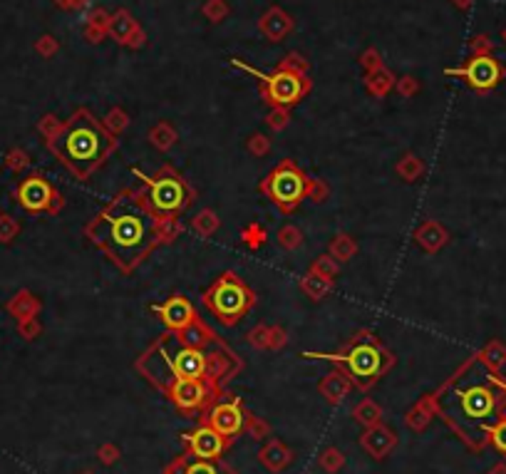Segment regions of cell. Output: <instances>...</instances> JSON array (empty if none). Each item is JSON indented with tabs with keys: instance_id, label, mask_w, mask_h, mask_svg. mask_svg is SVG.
Here are the masks:
<instances>
[{
	"instance_id": "obj_42",
	"label": "cell",
	"mask_w": 506,
	"mask_h": 474,
	"mask_svg": "<svg viewBox=\"0 0 506 474\" xmlns=\"http://www.w3.org/2000/svg\"><path fill=\"white\" fill-rule=\"evenodd\" d=\"M454 3H457V6H459V8H467V6H469V3H472V0H454Z\"/></svg>"
},
{
	"instance_id": "obj_36",
	"label": "cell",
	"mask_w": 506,
	"mask_h": 474,
	"mask_svg": "<svg viewBox=\"0 0 506 474\" xmlns=\"http://www.w3.org/2000/svg\"><path fill=\"white\" fill-rule=\"evenodd\" d=\"M281 65L283 67H288V70H295V72H303L305 75V60L300 57V55H295V53H290V55H286V60H281Z\"/></svg>"
},
{
	"instance_id": "obj_8",
	"label": "cell",
	"mask_w": 506,
	"mask_h": 474,
	"mask_svg": "<svg viewBox=\"0 0 506 474\" xmlns=\"http://www.w3.org/2000/svg\"><path fill=\"white\" fill-rule=\"evenodd\" d=\"M231 65L256 77L258 85H261L263 102H268L271 107L288 109L290 104L300 102L305 95L311 92V80H308L303 72L288 70V67H283V65H278L276 72H261V70H256V67L241 62L239 57H231Z\"/></svg>"
},
{
	"instance_id": "obj_35",
	"label": "cell",
	"mask_w": 506,
	"mask_h": 474,
	"mask_svg": "<svg viewBox=\"0 0 506 474\" xmlns=\"http://www.w3.org/2000/svg\"><path fill=\"white\" fill-rule=\"evenodd\" d=\"M268 127H273V130H283L286 125H288V109L286 107H273V112L268 115Z\"/></svg>"
},
{
	"instance_id": "obj_1",
	"label": "cell",
	"mask_w": 506,
	"mask_h": 474,
	"mask_svg": "<svg viewBox=\"0 0 506 474\" xmlns=\"http://www.w3.org/2000/svg\"><path fill=\"white\" fill-rule=\"evenodd\" d=\"M179 231V224H164L149 209L144 186L122 189L85 226V236L125 273L134 271L157 246L176 239Z\"/></svg>"
},
{
	"instance_id": "obj_20",
	"label": "cell",
	"mask_w": 506,
	"mask_h": 474,
	"mask_svg": "<svg viewBox=\"0 0 506 474\" xmlns=\"http://www.w3.org/2000/svg\"><path fill=\"white\" fill-rule=\"evenodd\" d=\"M258 457H261V462L266 464L268 469H273V472H278V469H283L286 464L290 462V452L288 449H283V445H281V442H268L266 447L261 449V454H258Z\"/></svg>"
},
{
	"instance_id": "obj_27",
	"label": "cell",
	"mask_w": 506,
	"mask_h": 474,
	"mask_svg": "<svg viewBox=\"0 0 506 474\" xmlns=\"http://www.w3.org/2000/svg\"><path fill=\"white\" fill-rule=\"evenodd\" d=\"M194 231H199L202 236H209V234H213V231L218 229V218H216V214L213 211H202L199 216L194 218Z\"/></svg>"
},
{
	"instance_id": "obj_7",
	"label": "cell",
	"mask_w": 506,
	"mask_h": 474,
	"mask_svg": "<svg viewBox=\"0 0 506 474\" xmlns=\"http://www.w3.org/2000/svg\"><path fill=\"white\" fill-rule=\"evenodd\" d=\"M204 305L221 326H236L246 313L253 308L256 295L236 273H221V276L204 291Z\"/></svg>"
},
{
	"instance_id": "obj_25",
	"label": "cell",
	"mask_w": 506,
	"mask_h": 474,
	"mask_svg": "<svg viewBox=\"0 0 506 474\" xmlns=\"http://www.w3.org/2000/svg\"><path fill=\"white\" fill-rule=\"evenodd\" d=\"M149 142H152L157 149H169L176 142V132L164 122V125L154 127V130L149 132Z\"/></svg>"
},
{
	"instance_id": "obj_39",
	"label": "cell",
	"mask_w": 506,
	"mask_h": 474,
	"mask_svg": "<svg viewBox=\"0 0 506 474\" xmlns=\"http://www.w3.org/2000/svg\"><path fill=\"white\" fill-rule=\"evenodd\" d=\"M313 271H318L321 276H325V278H332V276H335V271H337V266H335V263L328 261V256H321V258H318V263H316V268H313Z\"/></svg>"
},
{
	"instance_id": "obj_12",
	"label": "cell",
	"mask_w": 506,
	"mask_h": 474,
	"mask_svg": "<svg viewBox=\"0 0 506 474\" xmlns=\"http://www.w3.org/2000/svg\"><path fill=\"white\" fill-rule=\"evenodd\" d=\"M169 400L181 410V412H194V410H206L213 405L218 395V382L211 380H191V377H179L164 390Z\"/></svg>"
},
{
	"instance_id": "obj_28",
	"label": "cell",
	"mask_w": 506,
	"mask_h": 474,
	"mask_svg": "<svg viewBox=\"0 0 506 474\" xmlns=\"http://www.w3.org/2000/svg\"><path fill=\"white\" fill-rule=\"evenodd\" d=\"M278 241H281V246H283V249L293 251V249H298V246L303 244V234H300L295 226H283V229H281V234H278Z\"/></svg>"
},
{
	"instance_id": "obj_41",
	"label": "cell",
	"mask_w": 506,
	"mask_h": 474,
	"mask_svg": "<svg viewBox=\"0 0 506 474\" xmlns=\"http://www.w3.org/2000/svg\"><path fill=\"white\" fill-rule=\"evenodd\" d=\"M20 333L25 338H33L35 333H38V323H33V326H20Z\"/></svg>"
},
{
	"instance_id": "obj_32",
	"label": "cell",
	"mask_w": 506,
	"mask_h": 474,
	"mask_svg": "<svg viewBox=\"0 0 506 474\" xmlns=\"http://www.w3.org/2000/svg\"><path fill=\"white\" fill-rule=\"evenodd\" d=\"M104 127L117 137L127 127V115L122 112V109H112V112L107 115V120H104Z\"/></svg>"
},
{
	"instance_id": "obj_11",
	"label": "cell",
	"mask_w": 506,
	"mask_h": 474,
	"mask_svg": "<svg viewBox=\"0 0 506 474\" xmlns=\"http://www.w3.org/2000/svg\"><path fill=\"white\" fill-rule=\"evenodd\" d=\"M447 75L462 77L469 88L479 90V92H486V90H494L501 80H504L506 70L494 55L482 53V55H472L462 67H449L444 70Z\"/></svg>"
},
{
	"instance_id": "obj_34",
	"label": "cell",
	"mask_w": 506,
	"mask_h": 474,
	"mask_svg": "<svg viewBox=\"0 0 506 474\" xmlns=\"http://www.w3.org/2000/svg\"><path fill=\"white\" fill-rule=\"evenodd\" d=\"M244 241H246V246H251V249H258V246H263V241H266V234H263L261 226L253 224L244 231Z\"/></svg>"
},
{
	"instance_id": "obj_43",
	"label": "cell",
	"mask_w": 506,
	"mask_h": 474,
	"mask_svg": "<svg viewBox=\"0 0 506 474\" xmlns=\"http://www.w3.org/2000/svg\"><path fill=\"white\" fill-rule=\"evenodd\" d=\"M501 35H504V40H506V27H504V33H501Z\"/></svg>"
},
{
	"instance_id": "obj_3",
	"label": "cell",
	"mask_w": 506,
	"mask_h": 474,
	"mask_svg": "<svg viewBox=\"0 0 506 474\" xmlns=\"http://www.w3.org/2000/svg\"><path fill=\"white\" fill-rule=\"evenodd\" d=\"M236 353H231L218 340V335L204 348L189 345L179 333H164L144 350V355L136 360V370L142 372L152 385L159 390H167L179 377L191 380H226L234 370Z\"/></svg>"
},
{
	"instance_id": "obj_4",
	"label": "cell",
	"mask_w": 506,
	"mask_h": 474,
	"mask_svg": "<svg viewBox=\"0 0 506 474\" xmlns=\"http://www.w3.org/2000/svg\"><path fill=\"white\" fill-rule=\"evenodd\" d=\"M48 149L75 179L87 181L117 149V137L90 109L80 107L72 112L57 134L50 137Z\"/></svg>"
},
{
	"instance_id": "obj_10",
	"label": "cell",
	"mask_w": 506,
	"mask_h": 474,
	"mask_svg": "<svg viewBox=\"0 0 506 474\" xmlns=\"http://www.w3.org/2000/svg\"><path fill=\"white\" fill-rule=\"evenodd\" d=\"M17 204L30 214H57L62 209L60 191L43 174H27L15 189Z\"/></svg>"
},
{
	"instance_id": "obj_18",
	"label": "cell",
	"mask_w": 506,
	"mask_h": 474,
	"mask_svg": "<svg viewBox=\"0 0 506 474\" xmlns=\"http://www.w3.org/2000/svg\"><path fill=\"white\" fill-rule=\"evenodd\" d=\"M109 33L115 35L117 43L122 45H134V33H139V27H136V22L132 20V15L127 11H120L115 13V18L109 20Z\"/></svg>"
},
{
	"instance_id": "obj_9",
	"label": "cell",
	"mask_w": 506,
	"mask_h": 474,
	"mask_svg": "<svg viewBox=\"0 0 506 474\" xmlns=\"http://www.w3.org/2000/svg\"><path fill=\"white\" fill-rule=\"evenodd\" d=\"M316 181L308 179L303 169L293 159H283L276 169L261 181V194H266L283 214H293L303 204L305 197H311V189Z\"/></svg>"
},
{
	"instance_id": "obj_37",
	"label": "cell",
	"mask_w": 506,
	"mask_h": 474,
	"mask_svg": "<svg viewBox=\"0 0 506 474\" xmlns=\"http://www.w3.org/2000/svg\"><path fill=\"white\" fill-rule=\"evenodd\" d=\"M6 164L8 167H10V169H22V167H25L27 164V154L25 152H20V149H15V152H10L8 154V159H6Z\"/></svg>"
},
{
	"instance_id": "obj_26",
	"label": "cell",
	"mask_w": 506,
	"mask_h": 474,
	"mask_svg": "<svg viewBox=\"0 0 506 474\" xmlns=\"http://www.w3.org/2000/svg\"><path fill=\"white\" fill-rule=\"evenodd\" d=\"M330 251H332V256H335L337 261H348V258H353V253L358 251V246H355V241L350 239V236L340 234V236H335V241L330 244Z\"/></svg>"
},
{
	"instance_id": "obj_15",
	"label": "cell",
	"mask_w": 506,
	"mask_h": 474,
	"mask_svg": "<svg viewBox=\"0 0 506 474\" xmlns=\"http://www.w3.org/2000/svg\"><path fill=\"white\" fill-rule=\"evenodd\" d=\"M184 440L189 445V454L202 459H218L226 449V445H229V440L218 435L206 422L202 427H196L194 432H189V435H184Z\"/></svg>"
},
{
	"instance_id": "obj_19",
	"label": "cell",
	"mask_w": 506,
	"mask_h": 474,
	"mask_svg": "<svg viewBox=\"0 0 506 474\" xmlns=\"http://www.w3.org/2000/svg\"><path fill=\"white\" fill-rule=\"evenodd\" d=\"M363 447L367 452H372L377 459H382V454H387V449L395 447V432L385 430V427H375L363 437Z\"/></svg>"
},
{
	"instance_id": "obj_16",
	"label": "cell",
	"mask_w": 506,
	"mask_h": 474,
	"mask_svg": "<svg viewBox=\"0 0 506 474\" xmlns=\"http://www.w3.org/2000/svg\"><path fill=\"white\" fill-rule=\"evenodd\" d=\"M164 474H236V469H231L221 459H202L194 454H184L174 464H169Z\"/></svg>"
},
{
	"instance_id": "obj_6",
	"label": "cell",
	"mask_w": 506,
	"mask_h": 474,
	"mask_svg": "<svg viewBox=\"0 0 506 474\" xmlns=\"http://www.w3.org/2000/svg\"><path fill=\"white\" fill-rule=\"evenodd\" d=\"M134 174L142 179V186L147 191V204L164 224H179V216L184 209L194 202L196 191L171 164H164L157 174H144L134 169Z\"/></svg>"
},
{
	"instance_id": "obj_14",
	"label": "cell",
	"mask_w": 506,
	"mask_h": 474,
	"mask_svg": "<svg viewBox=\"0 0 506 474\" xmlns=\"http://www.w3.org/2000/svg\"><path fill=\"white\" fill-rule=\"evenodd\" d=\"M149 311L157 313L162 318V323L169 328L171 333H181L184 328H189L194 321H199L194 305L189 303V298L184 295H169L164 303H154L149 305Z\"/></svg>"
},
{
	"instance_id": "obj_30",
	"label": "cell",
	"mask_w": 506,
	"mask_h": 474,
	"mask_svg": "<svg viewBox=\"0 0 506 474\" xmlns=\"http://www.w3.org/2000/svg\"><path fill=\"white\" fill-rule=\"evenodd\" d=\"M17 229H20V226H17L15 218L8 216V214H0V241H3V244L15 239Z\"/></svg>"
},
{
	"instance_id": "obj_38",
	"label": "cell",
	"mask_w": 506,
	"mask_h": 474,
	"mask_svg": "<svg viewBox=\"0 0 506 474\" xmlns=\"http://www.w3.org/2000/svg\"><path fill=\"white\" fill-rule=\"evenodd\" d=\"M248 149L253 154H266L268 152V139L263 134H253L248 139Z\"/></svg>"
},
{
	"instance_id": "obj_17",
	"label": "cell",
	"mask_w": 506,
	"mask_h": 474,
	"mask_svg": "<svg viewBox=\"0 0 506 474\" xmlns=\"http://www.w3.org/2000/svg\"><path fill=\"white\" fill-rule=\"evenodd\" d=\"M258 27H261V33L266 35L268 40H273V43H281V40H283L286 35L293 30V18H290L288 13L281 11V8H271V11H268L266 15L261 18Z\"/></svg>"
},
{
	"instance_id": "obj_5",
	"label": "cell",
	"mask_w": 506,
	"mask_h": 474,
	"mask_svg": "<svg viewBox=\"0 0 506 474\" xmlns=\"http://www.w3.org/2000/svg\"><path fill=\"white\" fill-rule=\"evenodd\" d=\"M305 358H318V360H330L343 365L348 372L350 382L367 390L372 387L392 365H395V355L377 340V335L367 328L358 330L350 335V340L337 350V353H305Z\"/></svg>"
},
{
	"instance_id": "obj_40",
	"label": "cell",
	"mask_w": 506,
	"mask_h": 474,
	"mask_svg": "<svg viewBox=\"0 0 506 474\" xmlns=\"http://www.w3.org/2000/svg\"><path fill=\"white\" fill-rule=\"evenodd\" d=\"M417 82L412 80V77H402V82H400V92L405 95V97H407V95H412V92H417Z\"/></svg>"
},
{
	"instance_id": "obj_13",
	"label": "cell",
	"mask_w": 506,
	"mask_h": 474,
	"mask_svg": "<svg viewBox=\"0 0 506 474\" xmlns=\"http://www.w3.org/2000/svg\"><path fill=\"white\" fill-rule=\"evenodd\" d=\"M204 422H206L209 427H213L218 435L226 437V440L231 442L241 430H244L246 414H244V410H241V405L236 403V400H221V403H216V405L209 407V414L204 417Z\"/></svg>"
},
{
	"instance_id": "obj_24",
	"label": "cell",
	"mask_w": 506,
	"mask_h": 474,
	"mask_svg": "<svg viewBox=\"0 0 506 474\" xmlns=\"http://www.w3.org/2000/svg\"><path fill=\"white\" fill-rule=\"evenodd\" d=\"M392 85H395V77H392L385 67H377V70H372L370 77H367V90H370L372 95H377V97L390 92Z\"/></svg>"
},
{
	"instance_id": "obj_29",
	"label": "cell",
	"mask_w": 506,
	"mask_h": 474,
	"mask_svg": "<svg viewBox=\"0 0 506 474\" xmlns=\"http://www.w3.org/2000/svg\"><path fill=\"white\" fill-rule=\"evenodd\" d=\"M355 417H358L363 425H372V422H377V417H380V407H377L375 403H370V400H365V403L355 410Z\"/></svg>"
},
{
	"instance_id": "obj_22",
	"label": "cell",
	"mask_w": 506,
	"mask_h": 474,
	"mask_svg": "<svg viewBox=\"0 0 506 474\" xmlns=\"http://www.w3.org/2000/svg\"><path fill=\"white\" fill-rule=\"evenodd\" d=\"M444 241H447V234L440 229V224H432V221L417 231V244L425 251H437Z\"/></svg>"
},
{
	"instance_id": "obj_23",
	"label": "cell",
	"mask_w": 506,
	"mask_h": 474,
	"mask_svg": "<svg viewBox=\"0 0 506 474\" xmlns=\"http://www.w3.org/2000/svg\"><path fill=\"white\" fill-rule=\"evenodd\" d=\"M300 286H303V291L311 295L313 300H321L323 295L330 291L332 281H330V278H325V276H321L318 271H311L308 276L303 278V281H300Z\"/></svg>"
},
{
	"instance_id": "obj_33",
	"label": "cell",
	"mask_w": 506,
	"mask_h": 474,
	"mask_svg": "<svg viewBox=\"0 0 506 474\" xmlns=\"http://www.w3.org/2000/svg\"><path fill=\"white\" fill-rule=\"evenodd\" d=\"M226 13H229V8H226V3H223V0H209L206 6H204V15H206L209 20H213V22L221 20Z\"/></svg>"
},
{
	"instance_id": "obj_31",
	"label": "cell",
	"mask_w": 506,
	"mask_h": 474,
	"mask_svg": "<svg viewBox=\"0 0 506 474\" xmlns=\"http://www.w3.org/2000/svg\"><path fill=\"white\" fill-rule=\"evenodd\" d=\"M489 437L496 445V449L506 454V417H499V420L494 422V427L489 430Z\"/></svg>"
},
{
	"instance_id": "obj_2",
	"label": "cell",
	"mask_w": 506,
	"mask_h": 474,
	"mask_svg": "<svg viewBox=\"0 0 506 474\" xmlns=\"http://www.w3.org/2000/svg\"><path fill=\"white\" fill-rule=\"evenodd\" d=\"M504 398L494 372L482 358H472L447 382L437 403L440 417L472 447H479L499 420V403Z\"/></svg>"
},
{
	"instance_id": "obj_21",
	"label": "cell",
	"mask_w": 506,
	"mask_h": 474,
	"mask_svg": "<svg viewBox=\"0 0 506 474\" xmlns=\"http://www.w3.org/2000/svg\"><path fill=\"white\" fill-rule=\"evenodd\" d=\"M348 385H350V377L343 375V372H330L325 380L321 382V393L325 395L330 403H340L348 393Z\"/></svg>"
}]
</instances>
